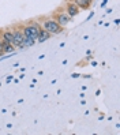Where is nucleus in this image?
I'll list each match as a JSON object with an SVG mask.
<instances>
[{
  "label": "nucleus",
  "mask_w": 120,
  "mask_h": 135,
  "mask_svg": "<svg viewBox=\"0 0 120 135\" xmlns=\"http://www.w3.org/2000/svg\"><path fill=\"white\" fill-rule=\"evenodd\" d=\"M23 38H25V36H23L22 29H15V30H12V42H11V44L15 46V48H18V45L22 44Z\"/></svg>",
  "instance_id": "obj_4"
},
{
  "label": "nucleus",
  "mask_w": 120,
  "mask_h": 135,
  "mask_svg": "<svg viewBox=\"0 0 120 135\" xmlns=\"http://www.w3.org/2000/svg\"><path fill=\"white\" fill-rule=\"evenodd\" d=\"M53 19L57 22L60 26H63V27H66L68 23L71 22V17H70L66 11H61V10L53 14Z\"/></svg>",
  "instance_id": "obj_3"
},
{
  "label": "nucleus",
  "mask_w": 120,
  "mask_h": 135,
  "mask_svg": "<svg viewBox=\"0 0 120 135\" xmlns=\"http://www.w3.org/2000/svg\"><path fill=\"white\" fill-rule=\"evenodd\" d=\"M2 46H3V53H11L15 51V46L6 40H2Z\"/></svg>",
  "instance_id": "obj_8"
},
{
  "label": "nucleus",
  "mask_w": 120,
  "mask_h": 135,
  "mask_svg": "<svg viewBox=\"0 0 120 135\" xmlns=\"http://www.w3.org/2000/svg\"><path fill=\"white\" fill-rule=\"evenodd\" d=\"M73 3H75L79 8H83V10H86V8H89V7L92 6V3H93V0H71Z\"/></svg>",
  "instance_id": "obj_7"
},
{
  "label": "nucleus",
  "mask_w": 120,
  "mask_h": 135,
  "mask_svg": "<svg viewBox=\"0 0 120 135\" xmlns=\"http://www.w3.org/2000/svg\"><path fill=\"white\" fill-rule=\"evenodd\" d=\"M34 44H36V41L33 38H29V37H25V38H23V41H22V45L25 46V48H26V46H31Z\"/></svg>",
  "instance_id": "obj_10"
},
{
  "label": "nucleus",
  "mask_w": 120,
  "mask_h": 135,
  "mask_svg": "<svg viewBox=\"0 0 120 135\" xmlns=\"http://www.w3.org/2000/svg\"><path fill=\"white\" fill-rule=\"evenodd\" d=\"M41 27H42L44 30H46L48 33H51L52 36H53V34H60L61 31H63V29H64L63 26H60L53 18H49V19L44 21V23H42Z\"/></svg>",
  "instance_id": "obj_1"
},
{
  "label": "nucleus",
  "mask_w": 120,
  "mask_h": 135,
  "mask_svg": "<svg viewBox=\"0 0 120 135\" xmlns=\"http://www.w3.org/2000/svg\"><path fill=\"white\" fill-rule=\"evenodd\" d=\"M52 37V34L51 33H48L46 30H44L42 27L40 29V31H38V36H37V40H36V42H38V44H41V42H45L46 40H49Z\"/></svg>",
  "instance_id": "obj_6"
},
{
  "label": "nucleus",
  "mask_w": 120,
  "mask_h": 135,
  "mask_svg": "<svg viewBox=\"0 0 120 135\" xmlns=\"http://www.w3.org/2000/svg\"><path fill=\"white\" fill-rule=\"evenodd\" d=\"M0 56H3V46H2V38H0Z\"/></svg>",
  "instance_id": "obj_11"
},
{
  "label": "nucleus",
  "mask_w": 120,
  "mask_h": 135,
  "mask_svg": "<svg viewBox=\"0 0 120 135\" xmlns=\"http://www.w3.org/2000/svg\"><path fill=\"white\" fill-rule=\"evenodd\" d=\"M2 40H6L8 42H12V30H4L2 33Z\"/></svg>",
  "instance_id": "obj_9"
},
{
  "label": "nucleus",
  "mask_w": 120,
  "mask_h": 135,
  "mask_svg": "<svg viewBox=\"0 0 120 135\" xmlns=\"http://www.w3.org/2000/svg\"><path fill=\"white\" fill-rule=\"evenodd\" d=\"M107 2H108V0H104V2H102V6H105V4H107Z\"/></svg>",
  "instance_id": "obj_12"
},
{
  "label": "nucleus",
  "mask_w": 120,
  "mask_h": 135,
  "mask_svg": "<svg viewBox=\"0 0 120 135\" xmlns=\"http://www.w3.org/2000/svg\"><path fill=\"white\" fill-rule=\"evenodd\" d=\"M41 29V26L36 22H30L27 25H25L22 27V31H23V36L25 37H29V38H33L34 41L37 40V36H38V31Z\"/></svg>",
  "instance_id": "obj_2"
},
{
  "label": "nucleus",
  "mask_w": 120,
  "mask_h": 135,
  "mask_svg": "<svg viewBox=\"0 0 120 135\" xmlns=\"http://www.w3.org/2000/svg\"><path fill=\"white\" fill-rule=\"evenodd\" d=\"M66 12L70 15L71 18H74V17H76V15L79 14V7H78L75 3L70 2V3H67V6H66Z\"/></svg>",
  "instance_id": "obj_5"
}]
</instances>
